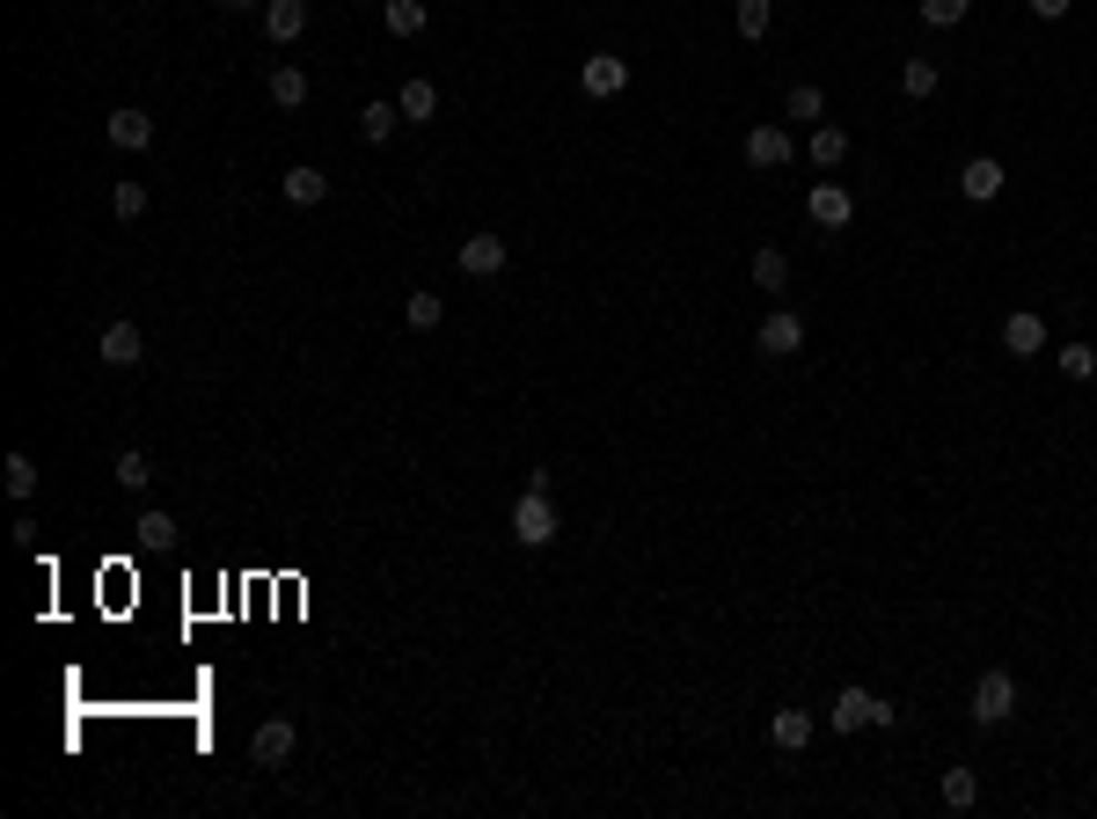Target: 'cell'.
I'll return each mask as SVG.
<instances>
[{"label": "cell", "instance_id": "obj_1", "mask_svg": "<svg viewBox=\"0 0 1097 819\" xmlns=\"http://www.w3.org/2000/svg\"><path fill=\"white\" fill-rule=\"evenodd\" d=\"M827 725L835 732H864V725H892V702H878L871 688H841L835 710H827Z\"/></svg>", "mask_w": 1097, "mask_h": 819}, {"label": "cell", "instance_id": "obj_2", "mask_svg": "<svg viewBox=\"0 0 1097 819\" xmlns=\"http://www.w3.org/2000/svg\"><path fill=\"white\" fill-rule=\"evenodd\" d=\"M512 541H520V549L557 541V506H549V490H527L520 506H512Z\"/></svg>", "mask_w": 1097, "mask_h": 819}, {"label": "cell", "instance_id": "obj_3", "mask_svg": "<svg viewBox=\"0 0 1097 819\" xmlns=\"http://www.w3.org/2000/svg\"><path fill=\"white\" fill-rule=\"evenodd\" d=\"M1010 710H1017V680L1003 673V666H988V673L974 680V725H1003Z\"/></svg>", "mask_w": 1097, "mask_h": 819}, {"label": "cell", "instance_id": "obj_4", "mask_svg": "<svg viewBox=\"0 0 1097 819\" xmlns=\"http://www.w3.org/2000/svg\"><path fill=\"white\" fill-rule=\"evenodd\" d=\"M453 263H461L469 279H498V271H506V242H498V234H469V242L453 249Z\"/></svg>", "mask_w": 1097, "mask_h": 819}, {"label": "cell", "instance_id": "obj_5", "mask_svg": "<svg viewBox=\"0 0 1097 819\" xmlns=\"http://www.w3.org/2000/svg\"><path fill=\"white\" fill-rule=\"evenodd\" d=\"M103 140L124 147V154H140V147H154V118H147V110H110V118H103Z\"/></svg>", "mask_w": 1097, "mask_h": 819}, {"label": "cell", "instance_id": "obj_6", "mask_svg": "<svg viewBox=\"0 0 1097 819\" xmlns=\"http://www.w3.org/2000/svg\"><path fill=\"white\" fill-rule=\"evenodd\" d=\"M798 344H805V322H798V314H768L761 330H754V351H761V359H790Z\"/></svg>", "mask_w": 1097, "mask_h": 819}, {"label": "cell", "instance_id": "obj_7", "mask_svg": "<svg viewBox=\"0 0 1097 819\" xmlns=\"http://www.w3.org/2000/svg\"><path fill=\"white\" fill-rule=\"evenodd\" d=\"M293 725H286V717H271V725H257V739H249V761L257 768H279V761H293Z\"/></svg>", "mask_w": 1097, "mask_h": 819}, {"label": "cell", "instance_id": "obj_8", "mask_svg": "<svg viewBox=\"0 0 1097 819\" xmlns=\"http://www.w3.org/2000/svg\"><path fill=\"white\" fill-rule=\"evenodd\" d=\"M958 191L974 198V206H988V198H1003V161H995V154H974L966 169H958Z\"/></svg>", "mask_w": 1097, "mask_h": 819}, {"label": "cell", "instance_id": "obj_9", "mask_svg": "<svg viewBox=\"0 0 1097 819\" xmlns=\"http://www.w3.org/2000/svg\"><path fill=\"white\" fill-rule=\"evenodd\" d=\"M308 30V0H263V37L271 44H293Z\"/></svg>", "mask_w": 1097, "mask_h": 819}, {"label": "cell", "instance_id": "obj_10", "mask_svg": "<svg viewBox=\"0 0 1097 819\" xmlns=\"http://www.w3.org/2000/svg\"><path fill=\"white\" fill-rule=\"evenodd\" d=\"M578 81H586V96H622V88H629V59H615V52H592Z\"/></svg>", "mask_w": 1097, "mask_h": 819}, {"label": "cell", "instance_id": "obj_11", "mask_svg": "<svg viewBox=\"0 0 1097 819\" xmlns=\"http://www.w3.org/2000/svg\"><path fill=\"white\" fill-rule=\"evenodd\" d=\"M1003 351H1017V359H1039L1046 351V322L1031 308H1017L1010 322H1003Z\"/></svg>", "mask_w": 1097, "mask_h": 819}, {"label": "cell", "instance_id": "obj_12", "mask_svg": "<svg viewBox=\"0 0 1097 819\" xmlns=\"http://www.w3.org/2000/svg\"><path fill=\"white\" fill-rule=\"evenodd\" d=\"M747 161H754V169H784V161H790V132H784V124H754V132H747Z\"/></svg>", "mask_w": 1097, "mask_h": 819}, {"label": "cell", "instance_id": "obj_13", "mask_svg": "<svg viewBox=\"0 0 1097 819\" xmlns=\"http://www.w3.org/2000/svg\"><path fill=\"white\" fill-rule=\"evenodd\" d=\"M805 212H812L819 227H849V191H841V183H812V198H805Z\"/></svg>", "mask_w": 1097, "mask_h": 819}, {"label": "cell", "instance_id": "obj_14", "mask_svg": "<svg viewBox=\"0 0 1097 819\" xmlns=\"http://www.w3.org/2000/svg\"><path fill=\"white\" fill-rule=\"evenodd\" d=\"M279 191H286V206H322V198H330V176L322 169H286Z\"/></svg>", "mask_w": 1097, "mask_h": 819}, {"label": "cell", "instance_id": "obj_15", "mask_svg": "<svg viewBox=\"0 0 1097 819\" xmlns=\"http://www.w3.org/2000/svg\"><path fill=\"white\" fill-rule=\"evenodd\" d=\"M396 110H402V124H425V118H439V88H432V81H402Z\"/></svg>", "mask_w": 1097, "mask_h": 819}, {"label": "cell", "instance_id": "obj_16", "mask_svg": "<svg viewBox=\"0 0 1097 819\" xmlns=\"http://www.w3.org/2000/svg\"><path fill=\"white\" fill-rule=\"evenodd\" d=\"M381 22H388V37H425V0H381Z\"/></svg>", "mask_w": 1097, "mask_h": 819}, {"label": "cell", "instance_id": "obj_17", "mask_svg": "<svg viewBox=\"0 0 1097 819\" xmlns=\"http://www.w3.org/2000/svg\"><path fill=\"white\" fill-rule=\"evenodd\" d=\"M805 154H812V169H835V161L849 154V132H841V124H812V140H805Z\"/></svg>", "mask_w": 1097, "mask_h": 819}, {"label": "cell", "instance_id": "obj_18", "mask_svg": "<svg viewBox=\"0 0 1097 819\" xmlns=\"http://www.w3.org/2000/svg\"><path fill=\"white\" fill-rule=\"evenodd\" d=\"M747 271H754V286H761V293H784V286H790V257H784V249H754Z\"/></svg>", "mask_w": 1097, "mask_h": 819}, {"label": "cell", "instance_id": "obj_19", "mask_svg": "<svg viewBox=\"0 0 1097 819\" xmlns=\"http://www.w3.org/2000/svg\"><path fill=\"white\" fill-rule=\"evenodd\" d=\"M103 367H140V330L132 322H110L103 330Z\"/></svg>", "mask_w": 1097, "mask_h": 819}, {"label": "cell", "instance_id": "obj_20", "mask_svg": "<svg viewBox=\"0 0 1097 819\" xmlns=\"http://www.w3.org/2000/svg\"><path fill=\"white\" fill-rule=\"evenodd\" d=\"M768 739H776L784 753L812 747V717H805V710H776V725H768Z\"/></svg>", "mask_w": 1097, "mask_h": 819}, {"label": "cell", "instance_id": "obj_21", "mask_svg": "<svg viewBox=\"0 0 1097 819\" xmlns=\"http://www.w3.org/2000/svg\"><path fill=\"white\" fill-rule=\"evenodd\" d=\"M396 118H402V110L388 103V96H373V103H359V140H373V147H381L388 132H396Z\"/></svg>", "mask_w": 1097, "mask_h": 819}, {"label": "cell", "instance_id": "obj_22", "mask_svg": "<svg viewBox=\"0 0 1097 819\" xmlns=\"http://www.w3.org/2000/svg\"><path fill=\"white\" fill-rule=\"evenodd\" d=\"M271 103L300 110V103H308V73H300V67H271Z\"/></svg>", "mask_w": 1097, "mask_h": 819}, {"label": "cell", "instance_id": "obj_23", "mask_svg": "<svg viewBox=\"0 0 1097 819\" xmlns=\"http://www.w3.org/2000/svg\"><path fill=\"white\" fill-rule=\"evenodd\" d=\"M731 22H739V37H747V44H761L768 22H776V8H768V0H739V8H731Z\"/></svg>", "mask_w": 1097, "mask_h": 819}, {"label": "cell", "instance_id": "obj_24", "mask_svg": "<svg viewBox=\"0 0 1097 819\" xmlns=\"http://www.w3.org/2000/svg\"><path fill=\"white\" fill-rule=\"evenodd\" d=\"M439 314H447V300H439V293H410V300H402V322H410V330H439Z\"/></svg>", "mask_w": 1097, "mask_h": 819}, {"label": "cell", "instance_id": "obj_25", "mask_svg": "<svg viewBox=\"0 0 1097 819\" xmlns=\"http://www.w3.org/2000/svg\"><path fill=\"white\" fill-rule=\"evenodd\" d=\"M944 805H951V812H966V805H974L980 798V776H974V768H951V776H944Z\"/></svg>", "mask_w": 1097, "mask_h": 819}, {"label": "cell", "instance_id": "obj_26", "mask_svg": "<svg viewBox=\"0 0 1097 819\" xmlns=\"http://www.w3.org/2000/svg\"><path fill=\"white\" fill-rule=\"evenodd\" d=\"M900 88L915 96V103H929V96H937V67H929V59H907V67H900Z\"/></svg>", "mask_w": 1097, "mask_h": 819}, {"label": "cell", "instance_id": "obj_27", "mask_svg": "<svg viewBox=\"0 0 1097 819\" xmlns=\"http://www.w3.org/2000/svg\"><path fill=\"white\" fill-rule=\"evenodd\" d=\"M118 483H124V490H147V483H154V461H147L140 447H124V453H118Z\"/></svg>", "mask_w": 1097, "mask_h": 819}, {"label": "cell", "instance_id": "obj_28", "mask_svg": "<svg viewBox=\"0 0 1097 819\" xmlns=\"http://www.w3.org/2000/svg\"><path fill=\"white\" fill-rule=\"evenodd\" d=\"M966 8H974V0H923V22H929V30H958Z\"/></svg>", "mask_w": 1097, "mask_h": 819}, {"label": "cell", "instance_id": "obj_29", "mask_svg": "<svg viewBox=\"0 0 1097 819\" xmlns=\"http://www.w3.org/2000/svg\"><path fill=\"white\" fill-rule=\"evenodd\" d=\"M784 110H790V118H819V110H827V96H819L812 81H798V88L784 96Z\"/></svg>", "mask_w": 1097, "mask_h": 819}, {"label": "cell", "instance_id": "obj_30", "mask_svg": "<svg viewBox=\"0 0 1097 819\" xmlns=\"http://www.w3.org/2000/svg\"><path fill=\"white\" fill-rule=\"evenodd\" d=\"M8 490H16V498H30V490H37V461H30V453H8Z\"/></svg>", "mask_w": 1097, "mask_h": 819}, {"label": "cell", "instance_id": "obj_31", "mask_svg": "<svg viewBox=\"0 0 1097 819\" xmlns=\"http://www.w3.org/2000/svg\"><path fill=\"white\" fill-rule=\"evenodd\" d=\"M1061 373H1068V381H1090V373H1097V351L1090 344H1061Z\"/></svg>", "mask_w": 1097, "mask_h": 819}, {"label": "cell", "instance_id": "obj_32", "mask_svg": "<svg viewBox=\"0 0 1097 819\" xmlns=\"http://www.w3.org/2000/svg\"><path fill=\"white\" fill-rule=\"evenodd\" d=\"M110 212H118V220H140V212H147V191H140V183H118V191H110Z\"/></svg>", "mask_w": 1097, "mask_h": 819}, {"label": "cell", "instance_id": "obj_33", "mask_svg": "<svg viewBox=\"0 0 1097 819\" xmlns=\"http://www.w3.org/2000/svg\"><path fill=\"white\" fill-rule=\"evenodd\" d=\"M140 535H147V541H161V549H169V541H176V520H169V512H140Z\"/></svg>", "mask_w": 1097, "mask_h": 819}, {"label": "cell", "instance_id": "obj_34", "mask_svg": "<svg viewBox=\"0 0 1097 819\" xmlns=\"http://www.w3.org/2000/svg\"><path fill=\"white\" fill-rule=\"evenodd\" d=\"M1068 8H1076V0H1031V16H1039V22H1061Z\"/></svg>", "mask_w": 1097, "mask_h": 819}, {"label": "cell", "instance_id": "obj_35", "mask_svg": "<svg viewBox=\"0 0 1097 819\" xmlns=\"http://www.w3.org/2000/svg\"><path fill=\"white\" fill-rule=\"evenodd\" d=\"M220 8H257V0H220Z\"/></svg>", "mask_w": 1097, "mask_h": 819}]
</instances>
